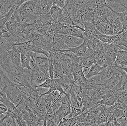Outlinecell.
<instances>
[{
  "mask_svg": "<svg viewBox=\"0 0 127 126\" xmlns=\"http://www.w3.org/2000/svg\"><path fill=\"white\" fill-rule=\"evenodd\" d=\"M72 36L84 39L83 32L80 29L73 25H67L62 27L56 33V34Z\"/></svg>",
  "mask_w": 127,
  "mask_h": 126,
  "instance_id": "52a82bcc",
  "label": "cell"
},
{
  "mask_svg": "<svg viewBox=\"0 0 127 126\" xmlns=\"http://www.w3.org/2000/svg\"><path fill=\"white\" fill-rule=\"evenodd\" d=\"M117 35H113V36H108L105 35L101 34L98 32V33L95 36L100 41L104 43H111L113 42L116 39Z\"/></svg>",
  "mask_w": 127,
  "mask_h": 126,
  "instance_id": "484cf974",
  "label": "cell"
},
{
  "mask_svg": "<svg viewBox=\"0 0 127 126\" xmlns=\"http://www.w3.org/2000/svg\"><path fill=\"white\" fill-rule=\"evenodd\" d=\"M11 7H13L15 8H17L19 7V0H8Z\"/></svg>",
  "mask_w": 127,
  "mask_h": 126,
  "instance_id": "836d02e7",
  "label": "cell"
},
{
  "mask_svg": "<svg viewBox=\"0 0 127 126\" xmlns=\"http://www.w3.org/2000/svg\"><path fill=\"white\" fill-rule=\"evenodd\" d=\"M16 122L18 126H27L25 121L23 119L21 114L17 119H16Z\"/></svg>",
  "mask_w": 127,
  "mask_h": 126,
  "instance_id": "d6a6232c",
  "label": "cell"
},
{
  "mask_svg": "<svg viewBox=\"0 0 127 126\" xmlns=\"http://www.w3.org/2000/svg\"><path fill=\"white\" fill-rule=\"evenodd\" d=\"M43 54H38L31 51V64L38 70L45 73L49 76V70L51 59ZM50 77V76H49Z\"/></svg>",
  "mask_w": 127,
  "mask_h": 126,
  "instance_id": "3957f363",
  "label": "cell"
},
{
  "mask_svg": "<svg viewBox=\"0 0 127 126\" xmlns=\"http://www.w3.org/2000/svg\"><path fill=\"white\" fill-rule=\"evenodd\" d=\"M2 0H0V1H2Z\"/></svg>",
  "mask_w": 127,
  "mask_h": 126,
  "instance_id": "b9f144b4",
  "label": "cell"
},
{
  "mask_svg": "<svg viewBox=\"0 0 127 126\" xmlns=\"http://www.w3.org/2000/svg\"><path fill=\"white\" fill-rule=\"evenodd\" d=\"M58 51L64 53L71 52L75 54L76 56L81 57L88 56L94 53V51L88 47L86 42L84 41L81 44L77 47L68 49L60 50Z\"/></svg>",
  "mask_w": 127,
  "mask_h": 126,
  "instance_id": "5b68a950",
  "label": "cell"
},
{
  "mask_svg": "<svg viewBox=\"0 0 127 126\" xmlns=\"http://www.w3.org/2000/svg\"><path fill=\"white\" fill-rule=\"evenodd\" d=\"M114 64L119 67L124 68L127 66V51L120 50L117 52Z\"/></svg>",
  "mask_w": 127,
  "mask_h": 126,
  "instance_id": "ac0fdd59",
  "label": "cell"
},
{
  "mask_svg": "<svg viewBox=\"0 0 127 126\" xmlns=\"http://www.w3.org/2000/svg\"><path fill=\"white\" fill-rule=\"evenodd\" d=\"M50 77L45 73L38 70L32 66L30 70L31 85L35 88V87L44 83Z\"/></svg>",
  "mask_w": 127,
  "mask_h": 126,
  "instance_id": "8992f818",
  "label": "cell"
},
{
  "mask_svg": "<svg viewBox=\"0 0 127 126\" xmlns=\"http://www.w3.org/2000/svg\"><path fill=\"white\" fill-rule=\"evenodd\" d=\"M66 3V0H53V4L63 8Z\"/></svg>",
  "mask_w": 127,
  "mask_h": 126,
  "instance_id": "1f68e13d",
  "label": "cell"
},
{
  "mask_svg": "<svg viewBox=\"0 0 127 126\" xmlns=\"http://www.w3.org/2000/svg\"><path fill=\"white\" fill-rule=\"evenodd\" d=\"M123 91V90L114 88L105 92L101 96L100 103L109 106L113 105Z\"/></svg>",
  "mask_w": 127,
  "mask_h": 126,
  "instance_id": "277c9868",
  "label": "cell"
},
{
  "mask_svg": "<svg viewBox=\"0 0 127 126\" xmlns=\"http://www.w3.org/2000/svg\"><path fill=\"white\" fill-rule=\"evenodd\" d=\"M117 101L121 106L122 109L127 112V93L125 92V90L120 94Z\"/></svg>",
  "mask_w": 127,
  "mask_h": 126,
  "instance_id": "4316f807",
  "label": "cell"
},
{
  "mask_svg": "<svg viewBox=\"0 0 127 126\" xmlns=\"http://www.w3.org/2000/svg\"><path fill=\"white\" fill-rule=\"evenodd\" d=\"M72 121L71 118H64L58 124L57 126H72Z\"/></svg>",
  "mask_w": 127,
  "mask_h": 126,
  "instance_id": "f546056e",
  "label": "cell"
},
{
  "mask_svg": "<svg viewBox=\"0 0 127 126\" xmlns=\"http://www.w3.org/2000/svg\"><path fill=\"white\" fill-rule=\"evenodd\" d=\"M55 119V115L53 117L50 118H47L46 120V126H57Z\"/></svg>",
  "mask_w": 127,
  "mask_h": 126,
  "instance_id": "4dcf8cb0",
  "label": "cell"
},
{
  "mask_svg": "<svg viewBox=\"0 0 127 126\" xmlns=\"http://www.w3.org/2000/svg\"><path fill=\"white\" fill-rule=\"evenodd\" d=\"M61 68L63 74L65 75H72L71 71L73 62L72 60L67 56L65 53L61 52Z\"/></svg>",
  "mask_w": 127,
  "mask_h": 126,
  "instance_id": "30bf717a",
  "label": "cell"
},
{
  "mask_svg": "<svg viewBox=\"0 0 127 126\" xmlns=\"http://www.w3.org/2000/svg\"><path fill=\"white\" fill-rule=\"evenodd\" d=\"M46 120H45V122H44V124H43V125L42 126H46Z\"/></svg>",
  "mask_w": 127,
  "mask_h": 126,
  "instance_id": "f35d334b",
  "label": "cell"
},
{
  "mask_svg": "<svg viewBox=\"0 0 127 126\" xmlns=\"http://www.w3.org/2000/svg\"><path fill=\"white\" fill-rule=\"evenodd\" d=\"M14 44L10 40L9 35L7 37L0 38V57L3 55L7 50H10Z\"/></svg>",
  "mask_w": 127,
  "mask_h": 126,
  "instance_id": "2e32d148",
  "label": "cell"
},
{
  "mask_svg": "<svg viewBox=\"0 0 127 126\" xmlns=\"http://www.w3.org/2000/svg\"><path fill=\"white\" fill-rule=\"evenodd\" d=\"M71 107L70 103L62 102L60 108L55 113V121L57 125L64 118L69 115L71 112Z\"/></svg>",
  "mask_w": 127,
  "mask_h": 126,
  "instance_id": "9c48e42d",
  "label": "cell"
},
{
  "mask_svg": "<svg viewBox=\"0 0 127 126\" xmlns=\"http://www.w3.org/2000/svg\"><path fill=\"white\" fill-rule=\"evenodd\" d=\"M11 8L8 0L0 1V19L5 15Z\"/></svg>",
  "mask_w": 127,
  "mask_h": 126,
  "instance_id": "cb8c5ba5",
  "label": "cell"
},
{
  "mask_svg": "<svg viewBox=\"0 0 127 126\" xmlns=\"http://www.w3.org/2000/svg\"><path fill=\"white\" fill-rule=\"evenodd\" d=\"M55 81L54 79H51L50 78L47 79L44 83L42 84L37 85L35 87V89H36L37 87H43L46 88H50L52 85L54 84Z\"/></svg>",
  "mask_w": 127,
  "mask_h": 126,
  "instance_id": "f1b7e54d",
  "label": "cell"
},
{
  "mask_svg": "<svg viewBox=\"0 0 127 126\" xmlns=\"http://www.w3.org/2000/svg\"><path fill=\"white\" fill-rule=\"evenodd\" d=\"M117 44L124 46L127 50V31L123 32L116 36L115 41H114Z\"/></svg>",
  "mask_w": 127,
  "mask_h": 126,
  "instance_id": "d4e9b609",
  "label": "cell"
},
{
  "mask_svg": "<svg viewBox=\"0 0 127 126\" xmlns=\"http://www.w3.org/2000/svg\"><path fill=\"white\" fill-rule=\"evenodd\" d=\"M7 112L6 107L2 104H0V116L4 114Z\"/></svg>",
  "mask_w": 127,
  "mask_h": 126,
  "instance_id": "e575fe53",
  "label": "cell"
},
{
  "mask_svg": "<svg viewBox=\"0 0 127 126\" xmlns=\"http://www.w3.org/2000/svg\"><path fill=\"white\" fill-rule=\"evenodd\" d=\"M63 41L64 44V49H68L80 45L83 43L84 40L72 36L63 35Z\"/></svg>",
  "mask_w": 127,
  "mask_h": 126,
  "instance_id": "8fae6325",
  "label": "cell"
},
{
  "mask_svg": "<svg viewBox=\"0 0 127 126\" xmlns=\"http://www.w3.org/2000/svg\"><path fill=\"white\" fill-rule=\"evenodd\" d=\"M29 0H19V5L20 6L21 4H22L23 3L26 2V1H29Z\"/></svg>",
  "mask_w": 127,
  "mask_h": 126,
  "instance_id": "d590c367",
  "label": "cell"
},
{
  "mask_svg": "<svg viewBox=\"0 0 127 126\" xmlns=\"http://www.w3.org/2000/svg\"><path fill=\"white\" fill-rule=\"evenodd\" d=\"M57 22H58L62 27L67 25H73V22L72 20L71 19L67 11L64 8H63L62 15Z\"/></svg>",
  "mask_w": 127,
  "mask_h": 126,
  "instance_id": "603a6c76",
  "label": "cell"
},
{
  "mask_svg": "<svg viewBox=\"0 0 127 126\" xmlns=\"http://www.w3.org/2000/svg\"><path fill=\"white\" fill-rule=\"evenodd\" d=\"M125 92H127V88H125Z\"/></svg>",
  "mask_w": 127,
  "mask_h": 126,
  "instance_id": "ab89813d",
  "label": "cell"
},
{
  "mask_svg": "<svg viewBox=\"0 0 127 126\" xmlns=\"http://www.w3.org/2000/svg\"><path fill=\"white\" fill-rule=\"evenodd\" d=\"M53 5V0H36L37 9L40 14L49 13Z\"/></svg>",
  "mask_w": 127,
  "mask_h": 126,
  "instance_id": "9a60e30c",
  "label": "cell"
},
{
  "mask_svg": "<svg viewBox=\"0 0 127 126\" xmlns=\"http://www.w3.org/2000/svg\"><path fill=\"white\" fill-rule=\"evenodd\" d=\"M2 66H3V63H2V61L1 60V59H0V70L1 69H2Z\"/></svg>",
  "mask_w": 127,
  "mask_h": 126,
  "instance_id": "74e56055",
  "label": "cell"
},
{
  "mask_svg": "<svg viewBox=\"0 0 127 126\" xmlns=\"http://www.w3.org/2000/svg\"><path fill=\"white\" fill-rule=\"evenodd\" d=\"M63 8H61L59 6L53 4L50 10V14L53 20V21L57 22L61 17L63 13Z\"/></svg>",
  "mask_w": 127,
  "mask_h": 126,
  "instance_id": "7402d4cb",
  "label": "cell"
},
{
  "mask_svg": "<svg viewBox=\"0 0 127 126\" xmlns=\"http://www.w3.org/2000/svg\"><path fill=\"white\" fill-rule=\"evenodd\" d=\"M106 67L102 66L97 63H95L92 65L89 69L87 74L85 75L87 79H89L93 76L100 75L102 74L103 70Z\"/></svg>",
  "mask_w": 127,
  "mask_h": 126,
  "instance_id": "44dd1931",
  "label": "cell"
},
{
  "mask_svg": "<svg viewBox=\"0 0 127 126\" xmlns=\"http://www.w3.org/2000/svg\"><path fill=\"white\" fill-rule=\"evenodd\" d=\"M21 115L25 121L27 126H35L39 117L31 111L23 109L20 111Z\"/></svg>",
  "mask_w": 127,
  "mask_h": 126,
  "instance_id": "5bb4252c",
  "label": "cell"
},
{
  "mask_svg": "<svg viewBox=\"0 0 127 126\" xmlns=\"http://www.w3.org/2000/svg\"><path fill=\"white\" fill-rule=\"evenodd\" d=\"M20 56L22 67L30 70L31 69L30 66L31 60V51L29 50L22 51L20 52Z\"/></svg>",
  "mask_w": 127,
  "mask_h": 126,
  "instance_id": "ffe728a7",
  "label": "cell"
},
{
  "mask_svg": "<svg viewBox=\"0 0 127 126\" xmlns=\"http://www.w3.org/2000/svg\"><path fill=\"white\" fill-rule=\"evenodd\" d=\"M1 103L7 108V112L5 114L7 116L16 120L20 115V111L12 102L9 100L6 97L2 98Z\"/></svg>",
  "mask_w": 127,
  "mask_h": 126,
  "instance_id": "ba28073f",
  "label": "cell"
},
{
  "mask_svg": "<svg viewBox=\"0 0 127 126\" xmlns=\"http://www.w3.org/2000/svg\"><path fill=\"white\" fill-rule=\"evenodd\" d=\"M121 76H113L107 79L101 84L102 91L106 92L114 89L118 84Z\"/></svg>",
  "mask_w": 127,
  "mask_h": 126,
  "instance_id": "4fadbf2b",
  "label": "cell"
},
{
  "mask_svg": "<svg viewBox=\"0 0 127 126\" xmlns=\"http://www.w3.org/2000/svg\"><path fill=\"white\" fill-rule=\"evenodd\" d=\"M96 63L94 53L88 56L81 57V64L83 67L84 73L88 70L89 71L92 65Z\"/></svg>",
  "mask_w": 127,
  "mask_h": 126,
  "instance_id": "d6986e66",
  "label": "cell"
},
{
  "mask_svg": "<svg viewBox=\"0 0 127 126\" xmlns=\"http://www.w3.org/2000/svg\"><path fill=\"white\" fill-rule=\"evenodd\" d=\"M15 126H18V125H17V124H16V125H15Z\"/></svg>",
  "mask_w": 127,
  "mask_h": 126,
  "instance_id": "60d3db41",
  "label": "cell"
},
{
  "mask_svg": "<svg viewBox=\"0 0 127 126\" xmlns=\"http://www.w3.org/2000/svg\"><path fill=\"white\" fill-rule=\"evenodd\" d=\"M19 84L14 83L7 87L6 93V97L12 102L20 110H22L24 104V98L23 93L18 88Z\"/></svg>",
  "mask_w": 127,
  "mask_h": 126,
  "instance_id": "7a4b0ae2",
  "label": "cell"
},
{
  "mask_svg": "<svg viewBox=\"0 0 127 126\" xmlns=\"http://www.w3.org/2000/svg\"><path fill=\"white\" fill-rule=\"evenodd\" d=\"M82 106L81 110L84 112L100 102L101 96L105 92L91 89H82Z\"/></svg>",
  "mask_w": 127,
  "mask_h": 126,
  "instance_id": "6da1fadb",
  "label": "cell"
},
{
  "mask_svg": "<svg viewBox=\"0 0 127 126\" xmlns=\"http://www.w3.org/2000/svg\"><path fill=\"white\" fill-rule=\"evenodd\" d=\"M97 30L102 34L113 36L114 32V29L112 25L107 23L106 22H100L96 25Z\"/></svg>",
  "mask_w": 127,
  "mask_h": 126,
  "instance_id": "e0dca14e",
  "label": "cell"
},
{
  "mask_svg": "<svg viewBox=\"0 0 127 126\" xmlns=\"http://www.w3.org/2000/svg\"><path fill=\"white\" fill-rule=\"evenodd\" d=\"M29 51L34 53L42 54L50 58V54L41 42H28L27 43Z\"/></svg>",
  "mask_w": 127,
  "mask_h": 126,
  "instance_id": "7c38bea8",
  "label": "cell"
},
{
  "mask_svg": "<svg viewBox=\"0 0 127 126\" xmlns=\"http://www.w3.org/2000/svg\"><path fill=\"white\" fill-rule=\"evenodd\" d=\"M4 119V115L3 117H2L1 119H0V126H2L3 125V121Z\"/></svg>",
  "mask_w": 127,
  "mask_h": 126,
  "instance_id": "8d00e7d4",
  "label": "cell"
},
{
  "mask_svg": "<svg viewBox=\"0 0 127 126\" xmlns=\"http://www.w3.org/2000/svg\"><path fill=\"white\" fill-rule=\"evenodd\" d=\"M17 124L16 120L7 116L6 114L4 115V119L3 121L2 126H15Z\"/></svg>",
  "mask_w": 127,
  "mask_h": 126,
  "instance_id": "83f0119b",
  "label": "cell"
}]
</instances>
